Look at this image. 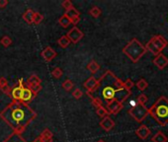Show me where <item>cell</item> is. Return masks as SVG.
I'll return each mask as SVG.
<instances>
[{"label": "cell", "instance_id": "cell-1", "mask_svg": "<svg viewBox=\"0 0 168 142\" xmlns=\"http://www.w3.org/2000/svg\"><path fill=\"white\" fill-rule=\"evenodd\" d=\"M0 118L12 128L14 133L21 135L37 118V113L27 103L12 101L0 112Z\"/></svg>", "mask_w": 168, "mask_h": 142}, {"label": "cell", "instance_id": "cell-2", "mask_svg": "<svg viewBox=\"0 0 168 142\" xmlns=\"http://www.w3.org/2000/svg\"><path fill=\"white\" fill-rule=\"evenodd\" d=\"M148 114L155 119L160 125L168 124V99L162 96L148 109Z\"/></svg>", "mask_w": 168, "mask_h": 142}, {"label": "cell", "instance_id": "cell-3", "mask_svg": "<svg viewBox=\"0 0 168 142\" xmlns=\"http://www.w3.org/2000/svg\"><path fill=\"white\" fill-rule=\"evenodd\" d=\"M123 53L133 62L135 63L143 57V55H144L146 53V48L144 46H143V43L138 41V38H134L123 48Z\"/></svg>", "mask_w": 168, "mask_h": 142}, {"label": "cell", "instance_id": "cell-4", "mask_svg": "<svg viewBox=\"0 0 168 142\" xmlns=\"http://www.w3.org/2000/svg\"><path fill=\"white\" fill-rule=\"evenodd\" d=\"M167 46H168V42L166 38L162 36L158 35V36L153 37L151 40L146 43L145 48L146 50H150L154 55H158Z\"/></svg>", "mask_w": 168, "mask_h": 142}, {"label": "cell", "instance_id": "cell-5", "mask_svg": "<svg viewBox=\"0 0 168 142\" xmlns=\"http://www.w3.org/2000/svg\"><path fill=\"white\" fill-rule=\"evenodd\" d=\"M129 114L138 122H141L148 115V109L145 108V106L135 104L134 107L129 109Z\"/></svg>", "mask_w": 168, "mask_h": 142}, {"label": "cell", "instance_id": "cell-6", "mask_svg": "<svg viewBox=\"0 0 168 142\" xmlns=\"http://www.w3.org/2000/svg\"><path fill=\"white\" fill-rule=\"evenodd\" d=\"M66 36L68 38V40L70 41V43L76 44L77 43H79L83 38L84 34H83L82 31H80V29H78L76 26H74L71 30H69L67 32V34Z\"/></svg>", "mask_w": 168, "mask_h": 142}, {"label": "cell", "instance_id": "cell-7", "mask_svg": "<svg viewBox=\"0 0 168 142\" xmlns=\"http://www.w3.org/2000/svg\"><path fill=\"white\" fill-rule=\"evenodd\" d=\"M100 86V79L95 78L94 76L89 77V78L83 83V87L86 89V93L91 94L93 91Z\"/></svg>", "mask_w": 168, "mask_h": 142}, {"label": "cell", "instance_id": "cell-8", "mask_svg": "<svg viewBox=\"0 0 168 142\" xmlns=\"http://www.w3.org/2000/svg\"><path fill=\"white\" fill-rule=\"evenodd\" d=\"M122 109H123V104L118 100L113 99L111 101L107 102L106 109L108 111L109 114H117Z\"/></svg>", "mask_w": 168, "mask_h": 142}, {"label": "cell", "instance_id": "cell-9", "mask_svg": "<svg viewBox=\"0 0 168 142\" xmlns=\"http://www.w3.org/2000/svg\"><path fill=\"white\" fill-rule=\"evenodd\" d=\"M25 88V84L23 81V78H20L18 81L17 85L11 90V97L13 101H20L21 100V96H22V91Z\"/></svg>", "mask_w": 168, "mask_h": 142}, {"label": "cell", "instance_id": "cell-10", "mask_svg": "<svg viewBox=\"0 0 168 142\" xmlns=\"http://www.w3.org/2000/svg\"><path fill=\"white\" fill-rule=\"evenodd\" d=\"M64 15H66L67 18L70 20V23L73 25H77L80 21V13L76 8L72 7L71 9H69L67 11H66Z\"/></svg>", "mask_w": 168, "mask_h": 142}, {"label": "cell", "instance_id": "cell-11", "mask_svg": "<svg viewBox=\"0 0 168 142\" xmlns=\"http://www.w3.org/2000/svg\"><path fill=\"white\" fill-rule=\"evenodd\" d=\"M153 63L159 68V69H164L168 65V58L162 53H159L155 56V58L153 60Z\"/></svg>", "mask_w": 168, "mask_h": 142}, {"label": "cell", "instance_id": "cell-12", "mask_svg": "<svg viewBox=\"0 0 168 142\" xmlns=\"http://www.w3.org/2000/svg\"><path fill=\"white\" fill-rule=\"evenodd\" d=\"M100 126L104 129L105 131H110L112 130L114 126H115V122L114 120L109 117V115H107V117L103 118L102 120L100 121Z\"/></svg>", "mask_w": 168, "mask_h": 142}, {"label": "cell", "instance_id": "cell-13", "mask_svg": "<svg viewBox=\"0 0 168 142\" xmlns=\"http://www.w3.org/2000/svg\"><path fill=\"white\" fill-rule=\"evenodd\" d=\"M56 51L50 47H47L42 51V56L46 61H51L56 56Z\"/></svg>", "mask_w": 168, "mask_h": 142}, {"label": "cell", "instance_id": "cell-14", "mask_svg": "<svg viewBox=\"0 0 168 142\" xmlns=\"http://www.w3.org/2000/svg\"><path fill=\"white\" fill-rule=\"evenodd\" d=\"M151 133L150 129L148 128L146 125H140L137 130H135V134L138 135V136L140 138V139H146L148 136H150V134Z\"/></svg>", "mask_w": 168, "mask_h": 142}, {"label": "cell", "instance_id": "cell-15", "mask_svg": "<svg viewBox=\"0 0 168 142\" xmlns=\"http://www.w3.org/2000/svg\"><path fill=\"white\" fill-rule=\"evenodd\" d=\"M35 98H36V96H34V94L32 93V91L28 87L25 86V88L23 89V91H22V96H21V100L20 101H22L24 103H29L31 101H33Z\"/></svg>", "mask_w": 168, "mask_h": 142}, {"label": "cell", "instance_id": "cell-16", "mask_svg": "<svg viewBox=\"0 0 168 142\" xmlns=\"http://www.w3.org/2000/svg\"><path fill=\"white\" fill-rule=\"evenodd\" d=\"M53 137H54L53 132L49 128H46V129H44V131L41 133V135L38 138L43 142H53Z\"/></svg>", "mask_w": 168, "mask_h": 142}, {"label": "cell", "instance_id": "cell-17", "mask_svg": "<svg viewBox=\"0 0 168 142\" xmlns=\"http://www.w3.org/2000/svg\"><path fill=\"white\" fill-rule=\"evenodd\" d=\"M34 14H35V12L32 10V9H28L27 11H26L24 14H23V20L29 24V25H32L33 24V21H34Z\"/></svg>", "mask_w": 168, "mask_h": 142}, {"label": "cell", "instance_id": "cell-18", "mask_svg": "<svg viewBox=\"0 0 168 142\" xmlns=\"http://www.w3.org/2000/svg\"><path fill=\"white\" fill-rule=\"evenodd\" d=\"M2 142H27V141H26L20 134H17V133L13 132Z\"/></svg>", "mask_w": 168, "mask_h": 142}, {"label": "cell", "instance_id": "cell-19", "mask_svg": "<svg viewBox=\"0 0 168 142\" xmlns=\"http://www.w3.org/2000/svg\"><path fill=\"white\" fill-rule=\"evenodd\" d=\"M42 83V80L40 79V77L38 75H31L29 78L27 79V82L25 83L26 86H32V85H39V84Z\"/></svg>", "mask_w": 168, "mask_h": 142}, {"label": "cell", "instance_id": "cell-20", "mask_svg": "<svg viewBox=\"0 0 168 142\" xmlns=\"http://www.w3.org/2000/svg\"><path fill=\"white\" fill-rule=\"evenodd\" d=\"M151 140L152 142H167L168 138L162 131H158L157 133H155V135H153Z\"/></svg>", "mask_w": 168, "mask_h": 142}, {"label": "cell", "instance_id": "cell-21", "mask_svg": "<svg viewBox=\"0 0 168 142\" xmlns=\"http://www.w3.org/2000/svg\"><path fill=\"white\" fill-rule=\"evenodd\" d=\"M86 68L90 71L91 73H96L97 71H99L100 69V65H99V63L97 62L96 60H91L89 63H88V65L86 66Z\"/></svg>", "mask_w": 168, "mask_h": 142}, {"label": "cell", "instance_id": "cell-22", "mask_svg": "<svg viewBox=\"0 0 168 142\" xmlns=\"http://www.w3.org/2000/svg\"><path fill=\"white\" fill-rule=\"evenodd\" d=\"M57 43L60 44V47L62 48H66L69 44H70V41L68 40V38L64 35V36H61L59 40H57Z\"/></svg>", "mask_w": 168, "mask_h": 142}, {"label": "cell", "instance_id": "cell-23", "mask_svg": "<svg viewBox=\"0 0 168 142\" xmlns=\"http://www.w3.org/2000/svg\"><path fill=\"white\" fill-rule=\"evenodd\" d=\"M59 24L61 26L62 28L66 29V28H67L68 26H69L70 24H71V23H70V20L67 18V16L63 14V15L59 19Z\"/></svg>", "mask_w": 168, "mask_h": 142}, {"label": "cell", "instance_id": "cell-24", "mask_svg": "<svg viewBox=\"0 0 168 142\" xmlns=\"http://www.w3.org/2000/svg\"><path fill=\"white\" fill-rule=\"evenodd\" d=\"M135 86H137V88L139 90V91H144V90L148 87V83L144 79V78H141V79H139L138 82H137V84H135Z\"/></svg>", "mask_w": 168, "mask_h": 142}, {"label": "cell", "instance_id": "cell-25", "mask_svg": "<svg viewBox=\"0 0 168 142\" xmlns=\"http://www.w3.org/2000/svg\"><path fill=\"white\" fill-rule=\"evenodd\" d=\"M90 98H91V100H92V105L96 108V109H98L99 107H101L102 106V104H103V102H102V100L101 99H99V98H97V97H93L91 94L90 93H86Z\"/></svg>", "mask_w": 168, "mask_h": 142}, {"label": "cell", "instance_id": "cell-26", "mask_svg": "<svg viewBox=\"0 0 168 142\" xmlns=\"http://www.w3.org/2000/svg\"><path fill=\"white\" fill-rule=\"evenodd\" d=\"M96 114H97V115H99V117L102 118V119L107 117V115H109V113L106 109V108L103 107V106L99 107L98 109H96Z\"/></svg>", "mask_w": 168, "mask_h": 142}, {"label": "cell", "instance_id": "cell-27", "mask_svg": "<svg viewBox=\"0 0 168 142\" xmlns=\"http://www.w3.org/2000/svg\"><path fill=\"white\" fill-rule=\"evenodd\" d=\"M101 13H102V11L98 6H94V7H92L89 10V14L91 15L93 18H98L101 15Z\"/></svg>", "mask_w": 168, "mask_h": 142}, {"label": "cell", "instance_id": "cell-28", "mask_svg": "<svg viewBox=\"0 0 168 142\" xmlns=\"http://www.w3.org/2000/svg\"><path fill=\"white\" fill-rule=\"evenodd\" d=\"M73 86H74V83L71 80H69V79L66 80L61 84V87L66 90V91H70V90L73 88Z\"/></svg>", "mask_w": 168, "mask_h": 142}, {"label": "cell", "instance_id": "cell-29", "mask_svg": "<svg viewBox=\"0 0 168 142\" xmlns=\"http://www.w3.org/2000/svg\"><path fill=\"white\" fill-rule=\"evenodd\" d=\"M0 43H1L4 48H8L12 43V38L8 36H4L1 40H0Z\"/></svg>", "mask_w": 168, "mask_h": 142}, {"label": "cell", "instance_id": "cell-30", "mask_svg": "<svg viewBox=\"0 0 168 142\" xmlns=\"http://www.w3.org/2000/svg\"><path fill=\"white\" fill-rule=\"evenodd\" d=\"M44 20V16L41 14V13H39V12H35V14H34V21H33V24L35 25H39V24H41Z\"/></svg>", "mask_w": 168, "mask_h": 142}, {"label": "cell", "instance_id": "cell-31", "mask_svg": "<svg viewBox=\"0 0 168 142\" xmlns=\"http://www.w3.org/2000/svg\"><path fill=\"white\" fill-rule=\"evenodd\" d=\"M26 86V85H25ZM26 87H28L31 91H32V93L34 94V96H36L37 97V95H38V93L41 91L42 90V85L41 84H39V85H32V86H26Z\"/></svg>", "mask_w": 168, "mask_h": 142}, {"label": "cell", "instance_id": "cell-32", "mask_svg": "<svg viewBox=\"0 0 168 142\" xmlns=\"http://www.w3.org/2000/svg\"><path fill=\"white\" fill-rule=\"evenodd\" d=\"M146 102H147V96L145 94H140L138 97V103H137V104H139L140 106H145Z\"/></svg>", "mask_w": 168, "mask_h": 142}, {"label": "cell", "instance_id": "cell-33", "mask_svg": "<svg viewBox=\"0 0 168 142\" xmlns=\"http://www.w3.org/2000/svg\"><path fill=\"white\" fill-rule=\"evenodd\" d=\"M62 69L61 68H60V67H56V68H55L53 71H51V75H53L55 78H56V79H59V78H60V77L62 76Z\"/></svg>", "mask_w": 168, "mask_h": 142}, {"label": "cell", "instance_id": "cell-34", "mask_svg": "<svg viewBox=\"0 0 168 142\" xmlns=\"http://www.w3.org/2000/svg\"><path fill=\"white\" fill-rule=\"evenodd\" d=\"M61 6H62V8L67 11L69 9H71L73 7V5H72V2L70 1V0H64V1H62L61 3Z\"/></svg>", "mask_w": 168, "mask_h": 142}, {"label": "cell", "instance_id": "cell-35", "mask_svg": "<svg viewBox=\"0 0 168 142\" xmlns=\"http://www.w3.org/2000/svg\"><path fill=\"white\" fill-rule=\"evenodd\" d=\"M134 82L132 81V79H127L125 82H124V87L126 90H128V91H132V89L134 87Z\"/></svg>", "mask_w": 168, "mask_h": 142}, {"label": "cell", "instance_id": "cell-36", "mask_svg": "<svg viewBox=\"0 0 168 142\" xmlns=\"http://www.w3.org/2000/svg\"><path fill=\"white\" fill-rule=\"evenodd\" d=\"M82 95H83V93H82V91L79 88H76L73 91V93H72V96L74 97L75 99H80L82 97Z\"/></svg>", "mask_w": 168, "mask_h": 142}, {"label": "cell", "instance_id": "cell-37", "mask_svg": "<svg viewBox=\"0 0 168 142\" xmlns=\"http://www.w3.org/2000/svg\"><path fill=\"white\" fill-rule=\"evenodd\" d=\"M8 86V82L7 80H6L5 77H0V90H1L2 88Z\"/></svg>", "mask_w": 168, "mask_h": 142}, {"label": "cell", "instance_id": "cell-38", "mask_svg": "<svg viewBox=\"0 0 168 142\" xmlns=\"http://www.w3.org/2000/svg\"><path fill=\"white\" fill-rule=\"evenodd\" d=\"M1 91H2L4 94L7 95V96H10V97H11V89H10L9 86H6V87L2 88V89H1Z\"/></svg>", "mask_w": 168, "mask_h": 142}, {"label": "cell", "instance_id": "cell-39", "mask_svg": "<svg viewBox=\"0 0 168 142\" xmlns=\"http://www.w3.org/2000/svg\"><path fill=\"white\" fill-rule=\"evenodd\" d=\"M8 5L7 0H0V8H4Z\"/></svg>", "mask_w": 168, "mask_h": 142}, {"label": "cell", "instance_id": "cell-40", "mask_svg": "<svg viewBox=\"0 0 168 142\" xmlns=\"http://www.w3.org/2000/svg\"><path fill=\"white\" fill-rule=\"evenodd\" d=\"M34 142H43V141H41L40 139H39V138H36V139L34 140Z\"/></svg>", "mask_w": 168, "mask_h": 142}, {"label": "cell", "instance_id": "cell-41", "mask_svg": "<svg viewBox=\"0 0 168 142\" xmlns=\"http://www.w3.org/2000/svg\"><path fill=\"white\" fill-rule=\"evenodd\" d=\"M96 142H106V141L104 139H99V140H97Z\"/></svg>", "mask_w": 168, "mask_h": 142}]
</instances>
